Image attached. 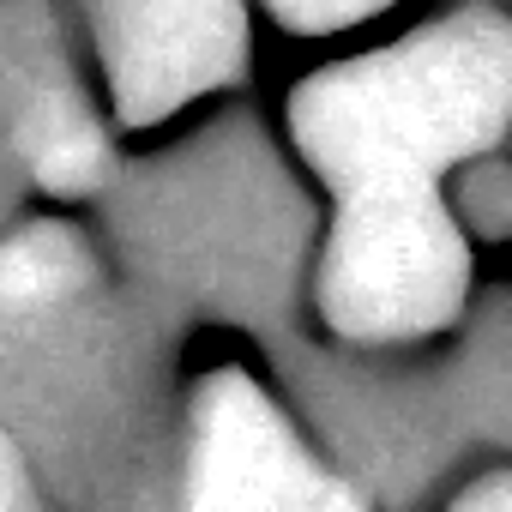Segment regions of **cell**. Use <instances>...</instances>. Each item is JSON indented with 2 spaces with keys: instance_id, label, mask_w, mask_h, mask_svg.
<instances>
[{
  "instance_id": "cell-3",
  "label": "cell",
  "mask_w": 512,
  "mask_h": 512,
  "mask_svg": "<svg viewBox=\"0 0 512 512\" xmlns=\"http://www.w3.org/2000/svg\"><path fill=\"white\" fill-rule=\"evenodd\" d=\"M115 109L145 127L229 85L247 55L241 0H97Z\"/></svg>"
},
{
  "instance_id": "cell-7",
  "label": "cell",
  "mask_w": 512,
  "mask_h": 512,
  "mask_svg": "<svg viewBox=\"0 0 512 512\" xmlns=\"http://www.w3.org/2000/svg\"><path fill=\"white\" fill-rule=\"evenodd\" d=\"M434 512H512V482L500 464H482L476 476H464Z\"/></svg>"
},
{
  "instance_id": "cell-1",
  "label": "cell",
  "mask_w": 512,
  "mask_h": 512,
  "mask_svg": "<svg viewBox=\"0 0 512 512\" xmlns=\"http://www.w3.org/2000/svg\"><path fill=\"white\" fill-rule=\"evenodd\" d=\"M506 91L512 49L494 13L446 19L296 91V145L338 193L314 284L332 338L392 350L464 314L470 241L440 199V175L500 139Z\"/></svg>"
},
{
  "instance_id": "cell-5",
  "label": "cell",
  "mask_w": 512,
  "mask_h": 512,
  "mask_svg": "<svg viewBox=\"0 0 512 512\" xmlns=\"http://www.w3.org/2000/svg\"><path fill=\"white\" fill-rule=\"evenodd\" d=\"M380 7H392V0H272V13L290 31H344V25H356Z\"/></svg>"
},
{
  "instance_id": "cell-4",
  "label": "cell",
  "mask_w": 512,
  "mask_h": 512,
  "mask_svg": "<svg viewBox=\"0 0 512 512\" xmlns=\"http://www.w3.org/2000/svg\"><path fill=\"white\" fill-rule=\"evenodd\" d=\"M7 139L19 169L49 193H91L109 175V139L91 121L79 85L55 67H31L13 91Z\"/></svg>"
},
{
  "instance_id": "cell-6",
  "label": "cell",
  "mask_w": 512,
  "mask_h": 512,
  "mask_svg": "<svg viewBox=\"0 0 512 512\" xmlns=\"http://www.w3.org/2000/svg\"><path fill=\"white\" fill-rule=\"evenodd\" d=\"M0 512H55V500L43 494L37 470L25 464V452L0 434Z\"/></svg>"
},
{
  "instance_id": "cell-2",
  "label": "cell",
  "mask_w": 512,
  "mask_h": 512,
  "mask_svg": "<svg viewBox=\"0 0 512 512\" xmlns=\"http://www.w3.org/2000/svg\"><path fill=\"white\" fill-rule=\"evenodd\" d=\"M169 512H374V500L314 446L278 392L217 368L181 404Z\"/></svg>"
}]
</instances>
